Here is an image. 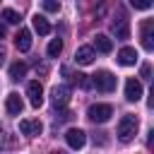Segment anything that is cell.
<instances>
[{
  "label": "cell",
  "mask_w": 154,
  "mask_h": 154,
  "mask_svg": "<svg viewBox=\"0 0 154 154\" xmlns=\"http://www.w3.org/2000/svg\"><path fill=\"white\" fill-rule=\"evenodd\" d=\"M137 128H140V120L132 113L123 116L120 123H118V140L120 142H132V137L137 135Z\"/></svg>",
  "instance_id": "1"
},
{
  "label": "cell",
  "mask_w": 154,
  "mask_h": 154,
  "mask_svg": "<svg viewBox=\"0 0 154 154\" xmlns=\"http://www.w3.org/2000/svg\"><path fill=\"white\" fill-rule=\"evenodd\" d=\"M89 84H94L99 91H113L116 89V77L108 70H99L96 75H91V82Z\"/></svg>",
  "instance_id": "2"
},
{
  "label": "cell",
  "mask_w": 154,
  "mask_h": 154,
  "mask_svg": "<svg viewBox=\"0 0 154 154\" xmlns=\"http://www.w3.org/2000/svg\"><path fill=\"white\" fill-rule=\"evenodd\" d=\"M111 116H113V108H111L108 103H94V106H89V111H87V118H89L91 123H106Z\"/></svg>",
  "instance_id": "3"
},
{
  "label": "cell",
  "mask_w": 154,
  "mask_h": 154,
  "mask_svg": "<svg viewBox=\"0 0 154 154\" xmlns=\"http://www.w3.org/2000/svg\"><path fill=\"white\" fill-rule=\"evenodd\" d=\"M26 96H29V103L34 106V108H38L41 103H43V87H41V82H29L26 84Z\"/></svg>",
  "instance_id": "4"
},
{
  "label": "cell",
  "mask_w": 154,
  "mask_h": 154,
  "mask_svg": "<svg viewBox=\"0 0 154 154\" xmlns=\"http://www.w3.org/2000/svg\"><path fill=\"white\" fill-rule=\"evenodd\" d=\"M51 101H53L55 108H65L67 101H70V87H65V84L53 87V91H51Z\"/></svg>",
  "instance_id": "5"
},
{
  "label": "cell",
  "mask_w": 154,
  "mask_h": 154,
  "mask_svg": "<svg viewBox=\"0 0 154 154\" xmlns=\"http://www.w3.org/2000/svg\"><path fill=\"white\" fill-rule=\"evenodd\" d=\"M65 142H67L72 149H82L84 142H87V135H84L79 128H70V130L65 132Z\"/></svg>",
  "instance_id": "6"
},
{
  "label": "cell",
  "mask_w": 154,
  "mask_h": 154,
  "mask_svg": "<svg viewBox=\"0 0 154 154\" xmlns=\"http://www.w3.org/2000/svg\"><path fill=\"white\" fill-rule=\"evenodd\" d=\"M142 46L144 51H154V22L152 19L142 22Z\"/></svg>",
  "instance_id": "7"
},
{
  "label": "cell",
  "mask_w": 154,
  "mask_h": 154,
  "mask_svg": "<svg viewBox=\"0 0 154 154\" xmlns=\"http://www.w3.org/2000/svg\"><path fill=\"white\" fill-rule=\"evenodd\" d=\"M111 31L116 34V38H128V36H130V26H128L125 14H120L118 19H113V22H111Z\"/></svg>",
  "instance_id": "8"
},
{
  "label": "cell",
  "mask_w": 154,
  "mask_h": 154,
  "mask_svg": "<svg viewBox=\"0 0 154 154\" xmlns=\"http://www.w3.org/2000/svg\"><path fill=\"white\" fill-rule=\"evenodd\" d=\"M125 99H128V101H140V99H142V84H140L135 77H130V79L125 82Z\"/></svg>",
  "instance_id": "9"
},
{
  "label": "cell",
  "mask_w": 154,
  "mask_h": 154,
  "mask_svg": "<svg viewBox=\"0 0 154 154\" xmlns=\"http://www.w3.org/2000/svg\"><path fill=\"white\" fill-rule=\"evenodd\" d=\"M19 130H22L24 135L34 137V135H41L43 125H41V120H34V118H24V120H19Z\"/></svg>",
  "instance_id": "10"
},
{
  "label": "cell",
  "mask_w": 154,
  "mask_h": 154,
  "mask_svg": "<svg viewBox=\"0 0 154 154\" xmlns=\"http://www.w3.org/2000/svg\"><path fill=\"white\" fill-rule=\"evenodd\" d=\"M14 46H17L19 53H26L31 48V31L29 29H19L17 36H14Z\"/></svg>",
  "instance_id": "11"
},
{
  "label": "cell",
  "mask_w": 154,
  "mask_h": 154,
  "mask_svg": "<svg viewBox=\"0 0 154 154\" xmlns=\"http://www.w3.org/2000/svg\"><path fill=\"white\" fill-rule=\"evenodd\" d=\"M94 58H96V53H94V48H91V46H79V48H77V53H75V60H77L79 65H91V63H94Z\"/></svg>",
  "instance_id": "12"
},
{
  "label": "cell",
  "mask_w": 154,
  "mask_h": 154,
  "mask_svg": "<svg viewBox=\"0 0 154 154\" xmlns=\"http://www.w3.org/2000/svg\"><path fill=\"white\" fill-rule=\"evenodd\" d=\"M22 108H24L22 96H19V94H10V96H7V101H5V111H7L10 116H19V113H22Z\"/></svg>",
  "instance_id": "13"
},
{
  "label": "cell",
  "mask_w": 154,
  "mask_h": 154,
  "mask_svg": "<svg viewBox=\"0 0 154 154\" xmlns=\"http://www.w3.org/2000/svg\"><path fill=\"white\" fill-rule=\"evenodd\" d=\"M118 63H120V65H125V67L135 65V63H137V51H135V48H130V46L120 48V51H118Z\"/></svg>",
  "instance_id": "14"
},
{
  "label": "cell",
  "mask_w": 154,
  "mask_h": 154,
  "mask_svg": "<svg viewBox=\"0 0 154 154\" xmlns=\"http://www.w3.org/2000/svg\"><path fill=\"white\" fill-rule=\"evenodd\" d=\"M94 48L101 51V53H111L113 43H111V38H108L106 34H96V36H94Z\"/></svg>",
  "instance_id": "15"
},
{
  "label": "cell",
  "mask_w": 154,
  "mask_h": 154,
  "mask_svg": "<svg viewBox=\"0 0 154 154\" xmlns=\"http://www.w3.org/2000/svg\"><path fill=\"white\" fill-rule=\"evenodd\" d=\"M31 24H34V29L41 34V36H46V34H51V24L46 22V17L43 14H34V19H31Z\"/></svg>",
  "instance_id": "16"
},
{
  "label": "cell",
  "mask_w": 154,
  "mask_h": 154,
  "mask_svg": "<svg viewBox=\"0 0 154 154\" xmlns=\"http://www.w3.org/2000/svg\"><path fill=\"white\" fill-rule=\"evenodd\" d=\"M24 72H26V65H24V63H19V60H17V63H12V65H10V79H22V77H24Z\"/></svg>",
  "instance_id": "17"
},
{
  "label": "cell",
  "mask_w": 154,
  "mask_h": 154,
  "mask_svg": "<svg viewBox=\"0 0 154 154\" xmlns=\"http://www.w3.org/2000/svg\"><path fill=\"white\" fill-rule=\"evenodd\" d=\"M60 51H63V41H60V38H53V41L48 43V55L55 58V55H60Z\"/></svg>",
  "instance_id": "18"
},
{
  "label": "cell",
  "mask_w": 154,
  "mask_h": 154,
  "mask_svg": "<svg viewBox=\"0 0 154 154\" xmlns=\"http://www.w3.org/2000/svg\"><path fill=\"white\" fill-rule=\"evenodd\" d=\"M2 19H5L7 24H19V14H17L14 10H2Z\"/></svg>",
  "instance_id": "19"
},
{
  "label": "cell",
  "mask_w": 154,
  "mask_h": 154,
  "mask_svg": "<svg viewBox=\"0 0 154 154\" xmlns=\"http://www.w3.org/2000/svg\"><path fill=\"white\" fill-rule=\"evenodd\" d=\"M72 84H77V87H89V79H87V75L75 72V75H72Z\"/></svg>",
  "instance_id": "20"
},
{
  "label": "cell",
  "mask_w": 154,
  "mask_h": 154,
  "mask_svg": "<svg viewBox=\"0 0 154 154\" xmlns=\"http://www.w3.org/2000/svg\"><path fill=\"white\" fill-rule=\"evenodd\" d=\"M130 5L135 10H149L152 7V0H130Z\"/></svg>",
  "instance_id": "21"
},
{
  "label": "cell",
  "mask_w": 154,
  "mask_h": 154,
  "mask_svg": "<svg viewBox=\"0 0 154 154\" xmlns=\"http://www.w3.org/2000/svg\"><path fill=\"white\" fill-rule=\"evenodd\" d=\"M43 7H46L48 12H58V10H60V2H58V0H43Z\"/></svg>",
  "instance_id": "22"
},
{
  "label": "cell",
  "mask_w": 154,
  "mask_h": 154,
  "mask_svg": "<svg viewBox=\"0 0 154 154\" xmlns=\"http://www.w3.org/2000/svg\"><path fill=\"white\" fill-rule=\"evenodd\" d=\"M142 77H149V65H142Z\"/></svg>",
  "instance_id": "23"
},
{
  "label": "cell",
  "mask_w": 154,
  "mask_h": 154,
  "mask_svg": "<svg viewBox=\"0 0 154 154\" xmlns=\"http://www.w3.org/2000/svg\"><path fill=\"white\" fill-rule=\"evenodd\" d=\"M2 38H5V26L0 24V41H2Z\"/></svg>",
  "instance_id": "24"
},
{
  "label": "cell",
  "mask_w": 154,
  "mask_h": 154,
  "mask_svg": "<svg viewBox=\"0 0 154 154\" xmlns=\"http://www.w3.org/2000/svg\"><path fill=\"white\" fill-rule=\"evenodd\" d=\"M5 63V53H2V48H0V65Z\"/></svg>",
  "instance_id": "25"
}]
</instances>
